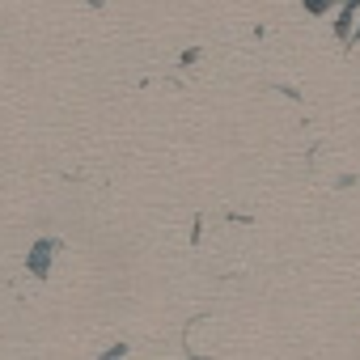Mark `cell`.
Here are the masks:
<instances>
[{"mask_svg":"<svg viewBox=\"0 0 360 360\" xmlns=\"http://www.w3.org/2000/svg\"><path fill=\"white\" fill-rule=\"evenodd\" d=\"M56 255H60V242H56V238H39V242L30 246V259H26L30 276H34V280H47V276H51Z\"/></svg>","mask_w":360,"mask_h":360,"instance_id":"6da1fadb","label":"cell"},{"mask_svg":"<svg viewBox=\"0 0 360 360\" xmlns=\"http://www.w3.org/2000/svg\"><path fill=\"white\" fill-rule=\"evenodd\" d=\"M352 43H360V26H356V34H352Z\"/></svg>","mask_w":360,"mask_h":360,"instance_id":"277c9868","label":"cell"},{"mask_svg":"<svg viewBox=\"0 0 360 360\" xmlns=\"http://www.w3.org/2000/svg\"><path fill=\"white\" fill-rule=\"evenodd\" d=\"M123 352H127V343H115V347L102 352V360H115V356H123Z\"/></svg>","mask_w":360,"mask_h":360,"instance_id":"3957f363","label":"cell"},{"mask_svg":"<svg viewBox=\"0 0 360 360\" xmlns=\"http://www.w3.org/2000/svg\"><path fill=\"white\" fill-rule=\"evenodd\" d=\"M330 5H335V0H301V9H305L309 18H322V13H326Z\"/></svg>","mask_w":360,"mask_h":360,"instance_id":"7a4b0ae2","label":"cell"}]
</instances>
